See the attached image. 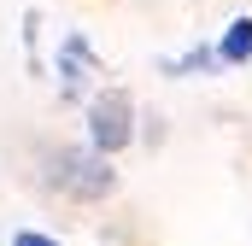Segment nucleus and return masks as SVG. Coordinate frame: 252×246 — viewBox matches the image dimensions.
I'll return each mask as SVG.
<instances>
[{
	"label": "nucleus",
	"instance_id": "obj_1",
	"mask_svg": "<svg viewBox=\"0 0 252 246\" xmlns=\"http://www.w3.org/2000/svg\"><path fill=\"white\" fill-rule=\"evenodd\" d=\"M47 176H53V187H64L70 199H106V193L118 187V170H112L106 153H94V147H59L53 164H47Z\"/></svg>",
	"mask_w": 252,
	"mask_h": 246
},
{
	"label": "nucleus",
	"instance_id": "obj_2",
	"mask_svg": "<svg viewBox=\"0 0 252 246\" xmlns=\"http://www.w3.org/2000/svg\"><path fill=\"white\" fill-rule=\"evenodd\" d=\"M129 135H135V123H129V94L118 88H106V94H94V106H88V147L94 153H124Z\"/></svg>",
	"mask_w": 252,
	"mask_h": 246
},
{
	"label": "nucleus",
	"instance_id": "obj_3",
	"mask_svg": "<svg viewBox=\"0 0 252 246\" xmlns=\"http://www.w3.org/2000/svg\"><path fill=\"white\" fill-rule=\"evenodd\" d=\"M217 59H223V64H247V59H252V18H235V24H229Z\"/></svg>",
	"mask_w": 252,
	"mask_h": 246
},
{
	"label": "nucleus",
	"instance_id": "obj_4",
	"mask_svg": "<svg viewBox=\"0 0 252 246\" xmlns=\"http://www.w3.org/2000/svg\"><path fill=\"white\" fill-rule=\"evenodd\" d=\"M205 64H211V53L199 47V53H188V59H170L164 70H170V76H182V70H205Z\"/></svg>",
	"mask_w": 252,
	"mask_h": 246
},
{
	"label": "nucleus",
	"instance_id": "obj_5",
	"mask_svg": "<svg viewBox=\"0 0 252 246\" xmlns=\"http://www.w3.org/2000/svg\"><path fill=\"white\" fill-rule=\"evenodd\" d=\"M12 246H59V241H47V235H35V229H18Z\"/></svg>",
	"mask_w": 252,
	"mask_h": 246
}]
</instances>
